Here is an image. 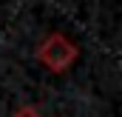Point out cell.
<instances>
[{
  "mask_svg": "<svg viewBox=\"0 0 122 117\" xmlns=\"http://www.w3.org/2000/svg\"><path fill=\"white\" fill-rule=\"evenodd\" d=\"M77 46L65 37V34H48L43 43H40V49H37V60L46 66V69H51V71H57L62 74L65 69H71V63L77 60Z\"/></svg>",
  "mask_w": 122,
  "mask_h": 117,
  "instance_id": "6da1fadb",
  "label": "cell"
},
{
  "mask_svg": "<svg viewBox=\"0 0 122 117\" xmlns=\"http://www.w3.org/2000/svg\"><path fill=\"white\" fill-rule=\"evenodd\" d=\"M14 117H40L37 114V109H31V106H23V109H17V114Z\"/></svg>",
  "mask_w": 122,
  "mask_h": 117,
  "instance_id": "7a4b0ae2",
  "label": "cell"
}]
</instances>
